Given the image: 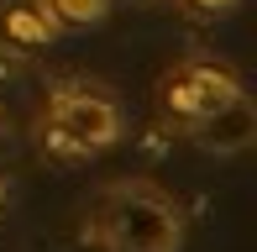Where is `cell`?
I'll use <instances>...</instances> for the list:
<instances>
[{
	"label": "cell",
	"mask_w": 257,
	"mask_h": 252,
	"mask_svg": "<svg viewBox=\"0 0 257 252\" xmlns=\"http://www.w3.org/2000/svg\"><path fill=\"white\" fill-rule=\"evenodd\" d=\"M84 236L105 252H179L184 210L173 194H163L147 179H121L95 200Z\"/></svg>",
	"instance_id": "1"
},
{
	"label": "cell",
	"mask_w": 257,
	"mask_h": 252,
	"mask_svg": "<svg viewBox=\"0 0 257 252\" xmlns=\"http://www.w3.org/2000/svg\"><path fill=\"white\" fill-rule=\"evenodd\" d=\"M126 132V116L115 105V95L105 84H58L48 95V121H42V142L53 147L58 158H89L115 147Z\"/></svg>",
	"instance_id": "2"
},
{
	"label": "cell",
	"mask_w": 257,
	"mask_h": 252,
	"mask_svg": "<svg viewBox=\"0 0 257 252\" xmlns=\"http://www.w3.org/2000/svg\"><path fill=\"white\" fill-rule=\"evenodd\" d=\"M236 95H247L241 79H236V68L215 63V58H184V63H173L168 74H163V84H158L163 110H168L173 121H184V126L215 116V110L231 105Z\"/></svg>",
	"instance_id": "3"
},
{
	"label": "cell",
	"mask_w": 257,
	"mask_h": 252,
	"mask_svg": "<svg viewBox=\"0 0 257 252\" xmlns=\"http://www.w3.org/2000/svg\"><path fill=\"white\" fill-rule=\"evenodd\" d=\"M189 137H194V147H205V153H241V147H252V137H257V110H252V100L236 95L231 105H220L215 116L194 121Z\"/></svg>",
	"instance_id": "4"
},
{
	"label": "cell",
	"mask_w": 257,
	"mask_h": 252,
	"mask_svg": "<svg viewBox=\"0 0 257 252\" xmlns=\"http://www.w3.org/2000/svg\"><path fill=\"white\" fill-rule=\"evenodd\" d=\"M58 32H63V21L48 11V0H6L0 6V42L16 53L48 48Z\"/></svg>",
	"instance_id": "5"
},
{
	"label": "cell",
	"mask_w": 257,
	"mask_h": 252,
	"mask_svg": "<svg viewBox=\"0 0 257 252\" xmlns=\"http://www.w3.org/2000/svg\"><path fill=\"white\" fill-rule=\"evenodd\" d=\"M110 6L115 0H48V11L63 21V27H95V21L110 16Z\"/></svg>",
	"instance_id": "6"
},
{
	"label": "cell",
	"mask_w": 257,
	"mask_h": 252,
	"mask_svg": "<svg viewBox=\"0 0 257 252\" xmlns=\"http://www.w3.org/2000/svg\"><path fill=\"white\" fill-rule=\"evenodd\" d=\"M184 6H194L200 16H226V11H236L241 0H184Z\"/></svg>",
	"instance_id": "7"
},
{
	"label": "cell",
	"mask_w": 257,
	"mask_h": 252,
	"mask_svg": "<svg viewBox=\"0 0 257 252\" xmlns=\"http://www.w3.org/2000/svg\"><path fill=\"white\" fill-rule=\"evenodd\" d=\"M132 6H147V11H158V6H173V0H132Z\"/></svg>",
	"instance_id": "8"
}]
</instances>
